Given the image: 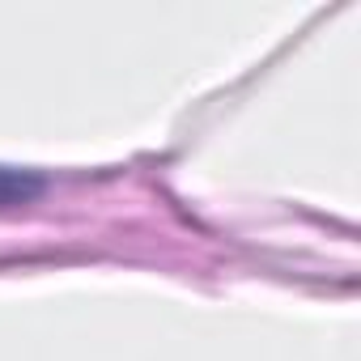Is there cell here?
I'll list each match as a JSON object with an SVG mask.
<instances>
[{"label": "cell", "instance_id": "obj_1", "mask_svg": "<svg viewBox=\"0 0 361 361\" xmlns=\"http://www.w3.org/2000/svg\"><path fill=\"white\" fill-rule=\"evenodd\" d=\"M39 192V178L13 166H0V204H13V200H30Z\"/></svg>", "mask_w": 361, "mask_h": 361}]
</instances>
